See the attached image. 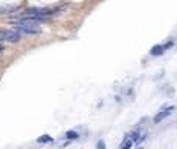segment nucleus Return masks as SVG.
Instances as JSON below:
<instances>
[{"label":"nucleus","instance_id":"f257e3e1","mask_svg":"<svg viewBox=\"0 0 177 149\" xmlns=\"http://www.w3.org/2000/svg\"><path fill=\"white\" fill-rule=\"evenodd\" d=\"M172 110H174V106H168L166 109H162V110H160V112H158V113H157L155 116H154V121H155V123H160V121H162L163 118L169 116Z\"/></svg>","mask_w":177,"mask_h":149},{"label":"nucleus","instance_id":"f03ea898","mask_svg":"<svg viewBox=\"0 0 177 149\" xmlns=\"http://www.w3.org/2000/svg\"><path fill=\"white\" fill-rule=\"evenodd\" d=\"M171 45H172L171 42L166 44V45H155V47L151 48V55H152V56H160V55H163V51H165L168 47H171Z\"/></svg>","mask_w":177,"mask_h":149},{"label":"nucleus","instance_id":"7ed1b4c3","mask_svg":"<svg viewBox=\"0 0 177 149\" xmlns=\"http://www.w3.org/2000/svg\"><path fill=\"white\" fill-rule=\"evenodd\" d=\"M132 144H134V141H132V140H131V138L126 135V137H124V141L120 144V147H121V149H129Z\"/></svg>","mask_w":177,"mask_h":149},{"label":"nucleus","instance_id":"20e7f679","mask_svg":"<svg viewBox=\"0 0 177 149\" xmlns=\"http://www.w3.org/2000/svg\"><path fill=\"white\" fill-rule=\"evenodd\" d=\"M64 137H67L68 140H78L79 134H78V132H75V130H68V132H65V135H64Z\"/></svg>","mask_w":177,"mask_h":149},{"label":"nucleus","instance_id":"39448f33","mask_svg":"<svg viewBox=\"0 0 177 149\" xmlns=\"http://www.w3.org/2000/svg\"><path fill=\"white\" fill-rule=\"evenodd\" d=\"M50 141H53V138L50 135H42L37 138V143H50Z\"/></svg>","mask_w":177,"mask_h":149},{"label":"nucleus","instance_id":"423d86ee","mask_svg":"<svg viewBox=\"0 0 177 149\" xmlns=\"http://www.w3.org/2000/svg\"><path fill=\"white\" fill-rule=\"evenodd\" d=\"M97 146H98L100 149H104V147H106V144H104L103 141H98V144H97Z\"/></svg>","mask_w":177,"mask_h":149},{"label":"nucleus","instance_id":"0eeeda50","mask_svg":"<svg viewBox=\"0 0 177 149\" xmlns=\"http://www.w3.org/2000/svg\"><path fill=\"white\" fill-rule=\"evenodd\" d=\"M3 51V45H2V42H0V53Z\"/></svg>","mask_w":177,"mask_h":149}]
</instances>
